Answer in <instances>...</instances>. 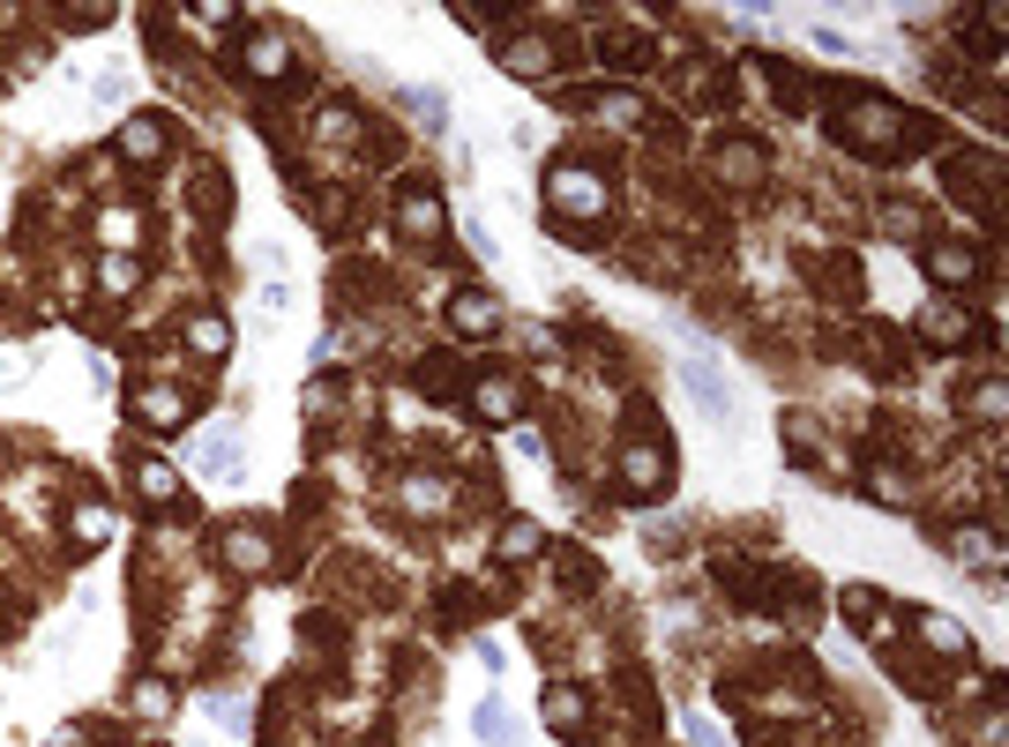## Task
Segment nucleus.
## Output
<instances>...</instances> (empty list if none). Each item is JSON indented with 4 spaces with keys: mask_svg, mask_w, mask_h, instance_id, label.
Returning <instances> with one entry per match:
<instances>
[{
    "mask_svg": "<svg viewBox=\"0 0 1009 747\" xmlns=\"http://www.w3.org/2000/svg\"><path fill=\"white\" fill-rule=\"evenodd\" d=\"M830 135H838L852 158H905V142L920 135V127L905 120L890 97H875V90H860V97H845L838 113H830Z\"/></svg>",
    "mask_w": 1009,
    "mask_h": 747,
    "instance_id": "obj_1",
    "label": "nucleus"
},
{
    "mask_svg": "<svg viewBox=\"0 0 1009 747\" xmlns=\"http://www.w3.org/2000/svg\"><path fill=\"white\" fill-rule=\"evenodd\" d=\"M680 381H688V397H696V412L703 418H733L741 412V397H733V373L711 359V344H680Z\"/></svg>",
    "mask_w": 1009,
    "mask_h": 747,
    "instance_id": "obj_2",
    "label": "nucleus"
},
{
    "mask_svg": "<svg viewBox=\"0 0 1009 747\" xmlns=\"http://www.w3.org/2000/svg\"><path fill=\"white\" fill-rule=\"evenodd\" d=\"M547 203L561 225H591V217H606V180L584 165H553L547 172Z\"/></svg>",
    "mask_w": 1009,
    "mask_h": 747,
    "instance_id": "obj_3",
    "label": "nucleus"
},
{
    "mask_svg": "<svg viewBox=\"0 0 1009 747\" xmlns=\"http://www.w3.org/2000/svg\"><path fill=\"white\" fill-rule=\"evenodd\" d=\"M621 486H629V494H643V501L666 494V486H673L666 441H629V449H621Z\"/></svg>",
    "mask_w": 1009,
    "mask_h": 747,
    "instance_id": "obj_4",
    "label": "nucleus"
},
{
    "mask_svg": "<svg viewBox=\"0 0 1009 747\" xmlns=\"http://www.w3.org/2000/svg\"><path fill=\"white\" fill-rule=\"evenodd\" d=\"M397 232H404V240H442V232H449L442 195H434L426 180H404V195H397Z\"/></svg>",
    "mask_w": 1009,
    "mask_h": 747,
    "instance_id": "obj_5",
    "label": "nucleus"
},
{
    "mask_svg": "<svg viewBox=\"0 0 1009 747\" xmlns=\"http://www.w3.org/2000/svg\"><path fill=\"white\" fill-rule=\"evenodd\" d=\"M195 471L210 486H232L240 479V426H203L195 434Z\"/></svg>",
    "mask_w": 1009,
    "mask_h": 747,
    "instance_id": "obj_6",
    "label": "nucleus"
},
{
    "mask_svg": "<svg viewBox=\"0 0 1009 747\" xmlns=\"http://www.w3.org/2000/svg\"><path fill=\"white\" fill-rule=\"evenodd\" d=\"M471 389V412L494 418V426H516L524 418V381L516 373H486V381H463Z\"/></svg>",
    "mask_w": 1009,
    "mask_h": 747,
    "instance_id": "obj_7",
    "label": "nucleus"
},
{
    "mask_svg": "<svg viewBox=\"0 0 1009 747\" xmlns=\"http://www.w3.org/2000/svg\"><path fill=\"white\" fill-rule=\"evenodd\" d=\"M449 330L471 336V344L502 336V299H486V291H457V299H449Z\"/></svg>",
    "mask_w": 1009,
    "mask_h": 747,
    "instance_id": "obj_8",
    "label": "nucleus"
},
{
    "mask_svg": "<svg viewBox=\"0 0 1009 747\" xmlns=\"http://www.w3.org/2000/svg\"><path fill=\"white\" fill-rule=\"evenodd\" d=\"M127 412L142 418V426H187L195 397H187V389H165V381H150V389H135V397H127Z\"/></svg>",
    "mask_w": 1009,
    "mask_h": 747,
    "instance_id": "obj_9",
    "label": "nucleus"
},
{
    "mask_svg": "<svg viewBox=\"0 0 1009 747\" xmlns=\"http://www.w3.org/2000/svg\"><path fill=\"white\" fill-rule=\"evenodd\" d=\"M165 142H172V127L158 120V113H135V120L121 127V158H127V165H158Z\"/></svg>",
    "mask_w": 1009,
    "mask_h": 747,
    "instance_id": "obj_10",
    "label": "nucleus"
},
{
    "mask_svg": "<svg viewBox=\"0 0 1009 747\" xmlns=\"http://www.w3.org/2000/svg\"><path fill=\"white\" fill-rule=\"evenodd\" d=\"M920 336H927V344H965V336H972V307H965V299H927V307H920Z\"/></svg>",
    "mask_w": 1009,
    "mask_h": 747,
    "instance_id": "obj_11",
    "label": "nucleus"
},
{
    "mask_svg": "<svg viewBox=\"0 0 1009 747\" xmlns=\"http://www.w3.org/2000/svg\"><path fill=\"white\" fill-rule=\"evenodd\" d=\"M471 733H479L486 747H516V740H524V717H516L502 696H486V703L471 710Z\"/></svg>",
    "mask_w": 1009,
    "mask_h": 747,
    "instance_id": "obj_12",
    "label": "nucleus"
},
{
    "mask_svg": "<svg viewBox=\"0 0 1009 747\" xmlns=\"http://www.w3.org/2000/svg\"><path fill=\"white\" fill-rule=\"evenodd\" d=\"M248 68L262 76V83H285V76H293V45H285V31H254V38H248Z\"/></svg>",
    "mask_w": 1009,
    "mask_h": 747,
    "instance_id": "obj_13",
    "label": "nucleus"
},
{
    "mask_svg": "<svg viewBox=\"0 0 1009 747\" xmlns=\"http://www.w3.org/2000/svg\"><path fill=\"white\" fill-rule=\"evenodd\" d=\"M502 68L508 76H524V83H539L553 68V45L547 38H516V45H502Z\"/></svg>",
    "mask_w": 1009,
    "mask_h": 747,
    "instance_id": "obj_14",
    "label": "nucleus"
},
{
    "mask_svg": "<svg viewBox=\"0 0 1009 747\" xmlns=\"http://www.w3.org/2000/svg\"><path fill=\"white\" fill-rule=\"evenodd\" d=\"M927 277H935V285H972V277H979V254L972 248H927Z\"/></svg>",
    "mask_w": 1009,
    "mask_h": 747,
    "instance_id": "obj_15",
    "label": "nucleus"
},
{
    "mask_svg": "<svg viewBox=\"0 0 1009 747\" xmlns=\"http://www.w3.org/2000/svg\"><path fill=\"white\" fill-rule=\"evenodd\" d=\"M913 628H920V643L935 651V658H965V628L950 621V613H920Z\"/></svg>",
    "mask_w": 1009,
    "mask_h": 747,
    "instance_id": "obj_16",
    "label": "nucleus"
},
{
    "mask_svg": "<svg viewBox=\"0 0 1009 747\" xmlns=\"http://www.w3.org/2000/svg\"><path fill=\"white\" fill-rule=\"evenodd\" d=\"M225 561H232L240 576H270V539H262V531H232V539H225Z\"/></svg>",
    "mask_w": 1009,
    "mask_h": 747,
    "instance_id": "obj_17",
    "label": "nucleus"
},
{
    "mask_svg": "<svg viewBox=\"0 0 1009 747\" xmlns=\"http://www.w3.org/2000/svg\"><path fill=\"white\" fill-rule=\"evenodd\" d=\"M598 53H606V68H651V53H658V45H651V38H635V31H614V38L598 45Z\"/></svg>",
    "mask_w": 1009,
    "mask_h": 747,
    "instance_id": "obj_18",
    "label": "nucleus"
},
{
    "mask_svg": "<svg viewBox=\"0 0 1009 747\" xmlns=\"http://www.w3.org/2000/svg\"><path fill=\"white\" fill-rule=\"evenodd\" d=\"M420 381H426V397H457V389H463V367L434 352V359H420Z\"/></svg>",
    "mask_w": 1009,
    "mask_h": 747,
    "instance_id": "obj_19",
    "label": "nucleus"
},
{
    "mask_svg": "<svg viewBox=\"0 0 1009 747\" xmlns=\"http://www.w3.org/2000/svg\"><path fill=\"white\" fill-rule=\"evenodd\" d=\"M187 344H195L203 359H225V344H232V330H225L217 314H195V322H187Z\"/></svg>",
    "mask_w": 1009,
    "mask_h": 747,
    "instance_id": "obj_20",
    "label": "nucleus"
},
{
    "mask_svg": "<svg viewBox=\"0 0 1009 747\" xmlns=\"http://www.w3.org/2000/svg\"><path fill=\"white\" fill-rule=\"evenodd\" d=\"M98 285H105V291H135V285H142V262H135V254H105V262H98Z\"/></svg>",
    "mask_w": 1009,
    "mask_h": 747,
    "instance_id": "obj_21",
    "label": "nucleus"
},
{
    "mask_svg": "<svg viewBox=\"0 0 1009 747\" xmlns=\"http://www.w3.org/2000/svg\"><path fill=\"white\" fill-rule=\"evenodd\" d=\"M135 486H142V494H150V501H172V494H180V471H172V463H158V457H150V463H135Z\"/></svg>",
    "mask_w": 1009,
    "mask_h": 747,
    "instance_id": "obj_22",
    "label": "nucleus"
},
{
    "mask_svg": "<svg viewBox=\"0 0 1009 747\" xmlns=\"http://www.w3.org/2000/svg\"><path fill=\"white\" fill-rule=\"evenodd\" d=\"M547 725H553V733H576V725H584V696H576V688H553V696H547Z\"/></svg>",
    "mask_w": 1009,
    "mask_h": 747,
    "instance_id": "obj_23",
    "label": "nucleus"
},
{
    "mask_svg": "<svg viewBox=\"0 0 1009 747\" xmlns=\"http://www.w3.org/2000/svg\"><path fill=\"white\" fill-rule=\"evenodd\" d=\"M531 553H547V531H539V524H508V531H502V561H531Z\"/></svg>",
    "mask_w": 1009,
    "mask_h": 747,
    "instance_id": "obj_24",
    "label": "nucleus"
},
{
    "mask_svg": "<svg viewBox=\"0 0 1009 747\" xmlns=\"http://www.w3.org/2000/svg\"><path fill=\"white\" fill-rule=\"evenodd\" d=\"M972 53H979V60L1002 53V8H979V15H972Z\"/></svg>",
    "mask_w": 1009,
    "mask_h": 747,
    "instance_id": "obj_25",
    "label": "nucleus"
},
{
    "mask_svg": "<svg viewBox=\"0 0 1009 747\" xmlns=\"http://www.w3.org/2000/svg\"><path fill=\"white\" fill-rule=\"evenodd\" d=\"M135 232H142V225H135V209H105V217H98V240H105L113 254L135 248Z\"/></svg>",
    "mask_w": 1009,
    "mask_h": 747,
    "instance_id": "obj_26",
    "label": "nucleus"
},
{
    "mask_svg": "<svg viewBox=\"0 0 1009 747\" xmlns=\"http://www.w3.org/2000/svg\"><path fill=\"white\" fill-rule=\"evenodd\" d=\"M121 97H127V68H98V76H90V105H98V113H113Z\"/></svg>",
    "mask_w": 1009,
    "mask_h": 747,
    "instance_id": "obj_27",
    "label": "nucleus"
},
{
    "mask_svg": "<svg viewBox=\"0 0 1009 747\" xmlns=\"http://www.w3.org/2000/svg\"><path fill=\"white\" fill-rule=\"evenodd\" d=\"M958 553H965V561H979V568H1002V545H995V531H972V524H965V531H958Z\"/></svg>",
    "mask_w": 1009,
    "mask_h": 747,
    "instance_id": "obj_28",
    "label": "nucleus"
},
{
    "mask_svg": "<svg viewBox=\"0 0 1009 747\" xmlns=\"http://www.w3.org/2000/svg\"><path fill=\"white\" fill-rule=\"evenodd\" d=\"M725 180H763V158H756V142H725Z\"/></svg>",
    "mask_w": 1009,
    "mask_h": 747,
    "instance_id": "obj_29",
    "label": "nucleus"
},
{
    "mask_svg": "<svg viewBox=\"0 0 1009 747\" xmlns=\"http://www.w3.org/2000/svg\"><path fill=\"white\" fill-rule=\"evenodd\" d=\"M203 717L225 733H248V703H232V696H203Z\"/></svg>",
    "mask_w": 1009,
    "mask_h": 747,
    "instance_id": "obj_30",
    "label": "nucleus"
},
{
    "mask_svg": "<svg viewBox=\"0 0 1009 747\" xmlns=\"http://www.w3.org/2000/svg\"><path fill=\"white\" fill-rule=\"evenodd\" d=\"M404 501H412L420 516H442V501H449V486H442V479H412V486H404Z\"/></svg>",
    "mask_w": 1009,
    "mask_h": 747,
    "instance_id": "obj_31",
    "label": "nucleus"
},
{
    "mask_svg": "<svg viewBox=\"0 0 1009 747\" xmlns=\"http://www.w3.org/2000/svg\"><path fill=\"white\" fill-rule=\"evenodd\" d=\"M404 105H412L426 127H442V90H426V83H420V90H404Z\"/></svg>",
    "mask_w": 1009,
    "mask_h": 747,
    "instance_id": "obj_32",
    "label": "nucleus"
},
{
    "mask_svg": "<svg viewBox=\"0 0 1009 747\" xmlns=\"http://www.w3.org/2000/svg\"><path fill=\"white\" fill-rule=\"evenodd\" d=\"M561 576H569V590H591L598 568H591V553H561Z\"/></svg>",
    "mask_w": 1009,
    "mask_h": 747,
    "instance_id": "obj_33",
    "label": "nucleus"
},
{
    "mask_svg": "<svg viewBox=\"0 0 1009 747\" xmlns=\"http://www.w3.org/2000/svg\"><path fill=\"white\" fill-rule=\"evenodd\" d=\"M76 539H105V516H98V508H76Z\"/></svg>",
    "mask_w": 1009,
    "mask_h": 747,
    "instance_id": "obj_34",
    "label": "nucleus"
},
{
    "mask_svg": "<svg viewBox=\"0 0 1009 747\" xmlns=\"http://www.w3.org/2000/svg\"><path fill=\"white\" fill-rule=\"evenodd\" d=\"M688 740H696V747H725V740L711 733V717H688Z\"/></svg>",
    "mask_w": 1009,
    "mask_h": 747,
    "instance_id": "obj_35",
    "label": "nucleus"
},
{
    "mask_svg": "<svg viewBox=\"0 0 1009 747\" xmlns=\"http://www.w3.org/2000/svg\"><path fill=\"white\" fill-rule=\"evenodd\" d=\"M8 381H15V359H8V352H0V389H8Z\"/></svg>",
    "mask_w": 1009,
    "mask_h": 747,
    "instance_id": "obj_36",
    "label": "nucleus"
}]
</instances>
